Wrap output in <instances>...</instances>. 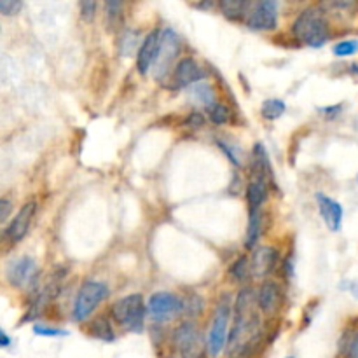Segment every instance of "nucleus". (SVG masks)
<instances>
[{
  "label": "nucleus",
  "instance_id": "obj_8",
  "mask_svg": "<svg viewBox=\"0 0 358 358\" xmlns=\"http://www.w3.org/2000/svg\"><path fill=\"white\" fill-rule=\"evenodd\" d=\"M37 276H39V267H37L36 260L29 255L15 259L13 262H9L8 269H6V278H8L9 285L16 288L36 283Z\"/></svg>",
  "mask_w": 358,
  "mask_h": 358
},
{
  "label": "nucleus",
  "instance_id": "obj_31",
  "mask_svg": "<svg viewBox=\"0 0 358 358\" xmlns=\"http://www.w3.org/2000/svg\"><path fill=\"white\" fill-rule=\"evenodd\" d=\"M79 11H81V18L84 20V22H93L96 16V11H98V4L96 2H93V0H84V2H81L79 4Z\"/></svg>",
  "mask_w": 358,
  "mask_h": 358
},
{
  "label": "nucleus",
  "instance_id": "obj_35",
  "mask_svg": "<svg viewBox=\"0 0 358 358\" xmlns=\"http://www.w3.org/2000/svg\"><path fill=\"white\" fill-rule=\"evenodd\" d=\"M13 210V203L8 200V197H2V201H0V222L4 224L6 221H8L9 214H11Z\"/></svg>",
  "mask_w": 358,
  "mask_h": 358
},
{
  "label": "nucleus",
  "instance_id": "obj_32",
  "mask_svg": "<svg viewBox=\"0 0 358 358\" xmlns=\"http://www.w3.org/2000/svg\"><path fill=\"white\" fill-rule=\"evenodd\" d=\"M23 4L20 0H0V13L4 16L18 15L22 11Z\"/></svg>",
  "mask_w": 358,
  "mask_h": 358
},
{
  "label": "nucleus",
  "instance_id": "obj_3",
  "mask_svg": "<svg viewBox=\"0 0 358 358\" xmlns=\"http://www.w3.org/2000/svg\"><path fill=\"white\" fill-rule=\"evenodd\" d=\"M147 306H145L142 294H130L126 297H121L110 308L114 322L123 327L128 332H142L144 330L145 315H147Z\"/></svg>",
  "mask_w": 358,
  "mask_h": 358
},
{
  "label": "nucleus",
  "instance_id": "obj_17",
  "mask_svg": "<svg viewBox=\"0 0 358 358\" xmlns=\"http://www.w3.org/2000/svg\"><path fill=\"white\" fill-rule=\"evenodd\" d=\"M252 158H253V161H252L253 175H255V179L264 180V182H267V184H273L274 182L273 168H271L269 156H267V151L264 149L262 144H255Z\"/></svg>",
  "mask_w": 358,
  "mask_h": 358
},
{
  "label": "nucleus",
  "instance_id": "obj_15",
  "mask_svg": "<svg viewBox=\"0 0 358 358\" xmlns=\"http://www.w3.org/2000/svg\"><path fill=\"white\" fill-rule=\"evenodd\" d=\"M278 264V252L271 246H264L253 252L252 262H250V271H252V276L255 278H264L267 274H271L274 271Z\"/></svg>",
  "mask_w": 358,
  "mask_h": 358
},
{
  "label": "nucleus",
  "instance_id": "obj_25",
  "mask_svg": "<svg viewBox=\"0 0 358 358\" xmlns=\"http://www.w3.org/2000/svg\"><path fill=\"white\" fill-rule=\"evenodd\" d=\"M124 6L121 2H107L105 4V23L109 30H116V27L121 23V13Z\"/></svg>",
  "mask_w": 358,
  "mask_h": 358
},
{
  "label": "nucleus",
  "instance_id": "obj_16",
  "mask_svg": "<svg viewBox=\"0 0 358 358\" xmlns=\"http://www.w3.org/2000/svg\"><path fill=\"white\" fill-rule=\"evenodd\" d=\"M281 304V290L278 287V283L274 281L266 280L259 288V294H257V306L260 308V311L266 313V315H273L280 309Z\"/></svg>",
  "mask_w": 358,
  "mask_h": 358
},
{
  "label": "nucleus",
  "instance_id": "obj_20",
  "mask_svg": "<svg viewBox=\"0 0 358 358\" xmlns=\"http://www.w3.org/2000/svg\"><path fill=\"white\" fill-rule=\"evenodd\" d=\"M221 11L229 20H243L248 18L252 6L245 2V0H222Z\"/></svg>",
  "mask_w": 358,
  "mask_h": 358
},
{
  "label": "nucleus",
  "instance_id": "obj_7",
  "mask_svg": "<svg viewBox=\"0 0 358 358\" xmlns=\"http://www.w3.org/2000/svg\"><path fill=\"white\" fill-rule=\"evenodd\" d=\"M180 53V39L172 29H166L161 32V43H159V51L158 58L154 61V67H152V72H154V77L158 81H163V79L168 75V72L172 70L173 61L177 60Z\"/></svg>",
  "mask_w": 358,
  "mask_h": 358
},
{
  "label": "nucleus",
  "instance_id": "obj_5",
  "mask_svg": "<svg viewBox=\"0 0 358 358\" xmlns=\"http://www.w3.org/2000/svg\"><path fill=\"white\" fill-rule=\"evenodd\" d=\"M107 295H109V287L105 283L95 280L84 281L82 287L79 288L74 309H72V316L75 322H86L95 313V309L105 301Z\"/></svg>",
  "mask_w": 358,
  "mask_h": 358
},
{
  "label": "nucleus",
  "instance_id": "obj_1",
  "mask_svg": "<svg viewBox=\"0 0 358 358\" xmlns=\"http://www.w3.org/2000/svg\"><path fill=\"white\" fill-rule=\"evenodd\" d=\"M257 297L252 288H243L234 302V325L229 332V358H252L262 339L260 318L255 311Z\"/></svg>",
  "mask_w": 358,
  "mask_h": 358
},
{
  "label": "nucleus",
  "instance_id": "obj_34",
  "mask_svg": "<svg viewBox=\"0 0 358 358\" xmlns=\"http://www.w3.org/2000/svg\"><path fill=\"white\" fill-rule=\"evenodd\" d=\"M217 145L222 149V151H224V154L231 159L232 165L239 166V158H238V154H236L234 149H231L228 144H225V142H222V140H217Z\"/></svg>",
  "mask_w": 358,
  "mask_h": 358
},
{
  "label": "nucleus",
  "instance_id": "obj_40",
  "mask_svg": "<svg viewBox=\"0 0 358 358\" xmlns=\"http://www.w3.org/2000/svg\"><path fill=\"white\" fill-rule=\"evenodd\" d=\"M350 74L355 75V77L358 79V65H357V64L351 65V67H350Z\"/></svg>",
  "mask_w": 358,
  "mask_h": 358
},
{
  "label": "nucleus",
  "instance_id": "obj_29",
  "mask_svg": "<svg viewBox=\"0 0 358 358\" xmlns=\"http://www.w3.org/2000/svg\"><path fill=\"white\" fill-rule=\"evenodd\" d=\"M184 301V308H182V313H186V315L189 316H197L201 311H203V299L200 297V295H191V297L187 299H182Z\"/></svg>",
  "mask_w": 358,
  "mask_h": 358
},
{
  "label": "nucleus",
  "instance_id": "obj_6",
  "mask_svg": "<svg viewBox=\"0 0 358 358\" xmlns=\"http://www.w3.org/2000/svg\"><path fill=\"white\" fill-rule=\"evenodd\" d=\"M173 348L179 358H203L207 343L193 322H184L173 332Z\"/></svg>",
  "mask_w": 358,
  "mask_h": 358
},
{
  "label": "nucleus",
  "instance_id": "obj_39",
  "mask_svg": "<svg viewBox=\"0 0 358 358\" xmlns=\"http://www.w3.org/2000/svg\"><path fill=\"white\" fill-rule=\"evenodd\" d=\"M348 290H350V294L353 295L355 299H358V280L350 281V283H348Z\"/></svg>",
  "mask_w": 358,
  "mask_h": 358
},
{
  "label": "nucleus",
  "instance_id": "obj_4",
  "mask_svg": "<svg viewBox=\"0 0 358 358\" xmlns=\"http://www.w3.org/2000/svg\"><path fill=\"white\" fill-rule=\"evenodd\" d=\"M229 320H231V299L229 295H222L215 308L214 322H211V329L207 339V351L211 358H217L228 344Z\"/></svg>",
  "mask_w": 358,
  "mask_h": 358
},
{
  "label": "nucleus",
  "instance_id": "obj_14",
  "mask_svg": "<svg viewBox=\"0 0 358 358\" xmlns=\"http://www.w3.org/2000/svg\"><path fill=\"white\" fill-rule=\"evenodd\" d=\"M159 43H161V32H158V30L149 33L144 39V43H142L137 54V68L142 75H147L149 70H152V67H154V61L158 58Z\"/></svg>",
  "mask_w": 358,
  "mask_h": 358
},
{
  "label": "nucleus",
  "instance_id": "obj_12",
  "mask_svg": "<svg viewBox=\"0 0 358 358\" xmlns=\"http://www.w3.org/2000/svg\"><path fill=\"white\" fill-rule=\"evenodd\" d=\"M36 211H37L36 201H29V203L23 204V207L20 208L18 214L15 215V218H13V221L9 222L8 228H6L4 231L6 238H8L11 243L22 241V239L27 236V232H29L30 225H32L33 217H36Z\"/></svg>",
  "mask_w": 358,
  "mask_h": 358
},
{
  "label": "nucleus",
  "instance_id": "obj_26",
  "mask_svg": "<svg viewBox=\"0 0 358 358\" xmlns=\"http://www.w3.org/2000/svg\"><path fill=\"white\" fill-rule=\"evenodd\" d=\"M208 116H210L211 123L221 126V124H228L231 121V110L224 103H215L208 109Z\"/></svg>",
  "mask_w": 358,
  "mask_h": 358
},
{
  "label": "nucleus",
  "instance_id": "obj_19",
  "mask_svg": "<svg viewBox=\"0 0 358 358\" xmlns=\"http://www.w3.org/2000/svg\"><path fill=\"white\" fill-rule=\"evenodd\" d=\"M262 232V214L260 210H250L248 214V225H246V236H245V248L253 250L257 241Z\"/></svg>",
  "mask_w": 358,
  "mask_h": 358
},
{
  "label": "nucleus",
  "instance_id": "obj_41",
  "mask_svg": "<svg viewBox=\"0 0 358 358\" xmlns=\"http://www.w3.org/2000/svg\"><path fill=\"white\" fill-rule=\"evenodd\" d=\"M287 358H294V357H287Z\"/></svg>",
  "mask_w": 358,
  "mask_h": 358
},
{
  "label": "nucleus",
  "instance_id": "obj_13",
  "mask_svg": "<svg viewBox=\"0 0 358 358\" xmlns=\"http://www.w3.org/2000/svg\"><path fill=\"white\" fill-rule=\"evenodd\" d=\"M316 204H318V211L322 215L323 222L329 228V231L337 232L343 224V207L339 201L332 200L327 194L316 193Z\"/></svg>",
  "mask_w": 358,
  "mask_h": 358
},
{
  "label": "nucleus",
  "instance_id": "obj_23",
  "mask_svg": "<svg viewBox=\"0 0 358 358\" xmlns=\"http://www.w3.org/2000/svg\"><path fill=\"white\" fill-rule=\"evenodd\" d=\"M191 96H193L197 103L208 107V109L217 103L215 102L214 88H211L210 84H207V82H197V84H194L193 88H191Z\"/></svg>",
  "mask_w": 358,
  "mask_h": 358
},
{
  "label": "nucleus",
  "instance_id": "obj_27",
  "mask_svg": "<svg viewBox=\"0 0 358 358\" xmlns=\"http://www.w3.org/2000/svg\"><path fill=\"white\" fill-rule=\"evenodd\" d=\"M229 274H231L232 280H236V281L246 280V276H248V274H252V271H250L248 257H245V255L239 257V259L231 266Z\"/></svg>",
  "mask_w": 358,
  "mask_h": 358
},
{
  "label": "nucleus",
  "instance_id": "obj_9",
  "mask_svg": "<svg viewBox=\"0 0 358 358\" xmlns=\"http://www.w3.org/2000/svg\"><path fill=\"white\" fill-rule=\"evenodd\" d=\"M278 25V4L273 0H262L252 6L246 27L253 32H269Z\"/></svg>",
  "mask_w": 358,
  "mask_h": 358
},
{
  "label": "nucleus",
  "instance_id": "obj_22",
  "mask_svg": "<svg viewBox=\"0 0 358 358\" xmlns=\"http://www.w3.org/2000/svg\"><path fill=\"white\" fill-rule=\"evenodd\" d=\"M285 110H287V105H285L283 100L280 98H267L264 100L262 105H260V114H262L264 119L267 121L280 119L285 114Z\"/></svg>",
  "mask_w": 358,
  "mask_h": 358
},
{
  "label": "nucleus",
  "instance_id": "obj_24",
  "mask_svg": "<svg viewBox=\"0 0 358 358\" xmlns=\"http://www.w3.org/2000/svg\"><path fill=\"white\" fill-rule=\"evenodd\" d=\"M138 40H140V33L135 32V30H126L119 39L121 54L123 57H131L133 51L138 47Z\"/></svg>",
  "mask_w": 358,
  "mask_h": 358
},
{
  "label": "nucleus",
  "instance_id": "obj_30",
  "mask_svg": "<svg viewBox=\"0 0 358 358\" xmlns=\"http://www.w3.org/2000/svg\"><path fill=\"white\" fill-rule=\"evenodd\" d=\"M33 332H36L37 336H43V337H64L68 334L65 329L46 325V323H37V325L33 327Z\"/></svg>",
  "mask_w": 358,
  "mask_h": 358
},
{
  "label": "nucleus",
  "instance_id": "obj_33",
  "mask_svg": "<svg viewBox=\"0 0 358 358\" xmlns=\"http://www.w3.org/2000/svg\"><path fill=\"white\" fill-rule=\"evenodd\" d=\"M186 126H189V128L204 126V116L201 112H191L186 119Z\"/></svg>",
  "mask_w": 358,
  "mask_h": 358
},
{
  "label": "nucleus",
  "instance_id": "obj_18",
  "mask_svg": "<svg viewBox=\"0 0 358 358\" xmlns=\"http://www.w3.org/2000/svg\"><path fill=\"white\" fill-rule=\"evenodd\" d=\"M267 200V182L259 179H253L246 186V201H248L250 210H260Z\"/></svg>",
  "mask_w": 358,
  "mask_h": 358
},
{
  "label": "nucleus",
  "instance_id": "obj_28",
  "mask_svg": "<svg viewBox=\"0 0 358 358\" xmlns=\"http://www.w3.org/2000/svg\"><path fill=\"white\" fill-rule=\"evenodd\" d=\"M332 53L336 54L337 58L353 57L355 53H358V40H355V39L341 40V43H337L336 46L332 47Z\"/></svg>",
  "mask_w": 358,
  "mask_h": 358
},
{
  "label": "nucleus",
  "instance_id": "obj_36",
  "mask_svg": "<svg viewBox=\"0 0 358 358\" xmlns=\"http://www.w3.org/2000/svg\"><path fill=\"white\" fill-rule=\"evenodd\" d=\"M341 110H343V105H332V107H325V109H322V114L332 119V117L339 116Z\"/></svg>",
  "mask_w": 358,
  "mask_h": 358
},
{
  "label": "nucleus",
  "instance_id": "obj_2",
  "mask_svg": "<svg viewBox=\"0 0 358 358\" xmlns=\"http://www.w3.org/2000/svg\"><path fill=\"white\" fill-rule=\"evenodd\" d=\"M292 33L301 44L308 47H322L329 40V23L323 11L318 8H308L295 18Z\"/></svg>",
  "mask_w": 358,
  "mask_h": 358
},
{
  "label": "nucleus",
  "instance_id": "obj_21",
  "mask_svg": "<svg viewBox=\"0 0 358 358\" xmlns=\"http://www.w3.org/2000/svg\"><path fill=\"white\" fill-rule=\"evenodd\" d=\"M89 334H91L95 339L103 341V343H112V341L116 339L112 325H110V322L105 316H100L95 322H91V325H89Z\"/></svg>",
  "mask_w": 358,
  "mask_h": 358
},
{
  "label": "nucleus",
  "instance_id": "obj_10",
  "mask_svg": "<svg viewBox=\"0 0 358 358\" xmlns=\"http://www.w3.org/2000/svg\"><path fill=\"white\" fill-rule=\"evenodd\" d=\"M184 301L180 297H177L175 294H170V292H158V294H152L149 297L147 309L152 315V318L163 322V320H170L175 315L182 313Z\"/></svg>",
  "mask_w": 358,
  "mask_h": 358
},
{
  "label": "nucleus",
  "instance_id": "obj_38",
  "mask_svg": "<svg viewBox=\"0 0 358 358\" xmlns=\"http://www.w3.org/2000/svg\"><path fill=\"white\" fill-rule=\"evenodd\" d=\"M9 344H11V339H9L8 332H6V330H0V346L8 348Z\"/></svg>",
  "mask_w": 358,
  "mask_h": 358
},
{
  "label": "nucleus",
  "instance_id": "obj_11",
  "mask_svg": "<svg viewBox=\"0 0 358 358\" xmlns=\"http://www.w3.org/2000/svg\"><path fill=\"white\" fill-rule=\"evenodd\" d=\"M204 70L196 64V60L193 58H182V60L177 64V67L173 68L172 74V84L173 89H182L189 88V86L197 84L200 81L204 79Z\"/></svg>",
  "mask_w": 358,
  "mask_h": 358
},
{
  "label": "nucleus",
  "instance_id": "obj_37",
  "mask_svg": "<svg viewBox=\"0 0 358 358\" xmlns=\"http://www.w3.org/2000/svg\"><path fill=\"white\" fill-rule=\"evenodd\" d=\"M350 357L358 358V334L353 337V339H351V343H350Z\"/></svg>",
  "mask_w": 358,
  "mask_h": 358
}]
</instances>
